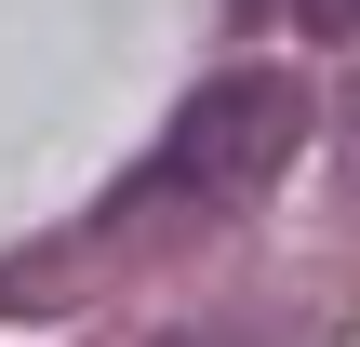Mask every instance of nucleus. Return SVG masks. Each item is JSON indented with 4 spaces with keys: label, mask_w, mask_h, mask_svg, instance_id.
Returning a JSON list of instances; mask_svg holds the SVG:
<instances>
[{
    "label": "nucleus",
    "mask_w": 360,
    "mask_h": 347,
    "mask_svg": "<svg viewBox=\"0 0 360 347\" xmlns=\"http://www.w3.org/2000/svg\"><path fill=\"white\" fill-rule=\"evenodd\" d=\"M347 187H360V94H347Z\"/></svg>",
    "instance_id": "obj_3"
},
{
    "label": "nucleus",
    "mask_w": 360,
    "mask_h": 347,
    "mask_svg": "<svg viewBox=\"0 0 360 347\" xmlns=\"http://www.w3.org/2000/svg\"><path fill=\"white\" fill-rule=\"evenodd\" d=\"M294 134H307V80H294V67H214V80L174 107V134H160V187H187V201H254V187L294 160Z\"/></svg>",
    "instance_id": "obj_1"
},
{
    "label": "nucleus",
    "mask_w": 360,
    "mask_h": 347,
    "mask_svg": "<svg viewBox=\"0 0 360 347\" xmlns=\"http://www.w3.org/2000/svg\"><path fill=\"white\" fill-rule=\"evenodd\" d=\"M174 347H267V334H174Z\"/></svg>",
    "instance_id": "obj_4"
},
{
    "label": "nucleus",
    "mask_w": 360,
    "mask_h": 347,
    "mask_svg": "<svg viewBox=\"0 0 360 347\" xmlns=\"http://www.w3.org/2000/svg\"><path fill=\"white\" fill-rule=\"evenodd\" d=\"M294 27H307V40H347V27H360V0H294Z\"/></svg>",
    "instance_id": "obj_2"
}]
</instances>
